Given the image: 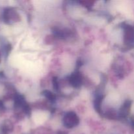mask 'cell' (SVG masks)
<instances>
[{
    "mask_svg": "<svg viewBox=\"0 0 134 134\" xmlns=\"http://www.w3.org/2000/svg\"><path fill=\"white\" fill-rule=\"evenodd\" d=\"M2 20L7 24L11 25L20 20V16L14 8H5L2 13Z\"/></svg>",
    "mask_w": 134,
    "mask_h": 134,
    "instance_id": "cell-1",
    "label": "cell"
},
{
    "mask_svg": "<svg viewBox=\"0 0 134 134\" xmlns=\"http://www.w3.org/2000/svg\"><path fill=\"white\" fill-rule=\"evenodd\" d=\"M79 123V118L74 112H68L63 118V124L66 128H73L78 126Z\"/></svg>",
    "mask_w": 134,
    "mask_h": 134,
    "instance_id": "cell-2",
    "label": "cell"
},
{
    "mask_svg": "<svg viewBox=\"0 0 134 134\" xmlns=\"http://www.w3.org/2000/svg\"><path fill=\"white\" fill-rule=\"evenodd\" d=\"M124 42L126 45L130 46L134 43V28L132 26L125 25L123 29Z\"/></svg>",
    "mask_w": 134,
    "mask_h": 134,
    "instance_id": "cell-3",
    "label": "cell"
},
{
    "mask_svg": "<svg viewBox=\"0 0 134 134\" xmlns=\"http://www.w3.org/2000/svg\"><path fill=\"white\" fill-rule=\"evenodd\" d=\"M0 56H1V54H0Z\"/></svg>",
    "mask_w": 134,
    "mask_h": 134,
    "instance_id": "cell-4",
    "label": "cell"
}]
</instances>
